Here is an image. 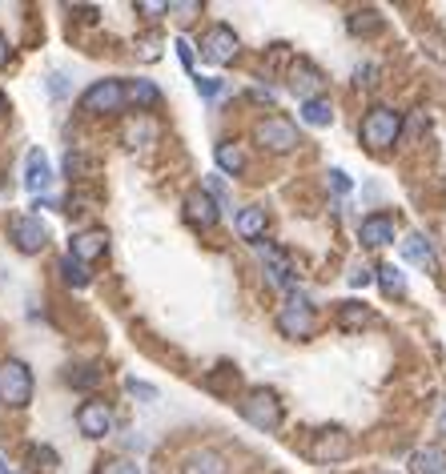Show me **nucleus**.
<instances>
[{
    "instance_id": "c85d7f7f",
    "label": "nucleus",
    "mask_w": 446,
    "mask_h": 474,
    "mask_svg": "<svg viewBox=\"0 0 446 474\" xmlns=\"http://www.w3.org/2000/svg\"><path fill=\"white\" fill-rule=\"evenodd\" d=\"M378 25H382V20H378V12H374V9L354 12V17H350V33H354V36H362V33H378Z\"/></svg>"
},
{
    "instance_id": "79ce46f5",
    "label": "nucleus",
    "mask_w": 446,
    "mask_h": 474,
    "mask_svg": "<svg viewBox=\"0 0 446 474\" xmlns=\"http://www.w3.org/2000/svg\"><path fill=\"white\" fill-rule=\"evenodd\" d=\"M0 474H12V470H9V463H4V458H0Z\"/></svg>"
},
{
    "instance_id": "2eb2a0df",
    "label": "nucleus",
    "mask_w": 446,
    "mask_h": 474,
    "mask_svg": "<svg viewBox=\"0 0 446 474\" xmlns=\"http://www.w3.org/2000/svg\"><path fill=\"white\" fill-rule=\"evenodd\" d=\"M49 185H53V165H49V157H44L41 149H33L25 157V189L41 197Z\"/></svg>"
},
{
    "instance_id": "ea45409f",
    "label": "nucleus",
    "mask_w": 446,
    "mask_h": 474,
    "mask_svg": "<svg viewBox=\"0 0 446 474\" xmlns=\"http://www.w3.org/2000/svg\"><path fill=\"white\" fill-rule=\"evenodd\" d=\"M438 431L446 434V402H442V414H438Z\"/></svg>"
},
{
    "instance_id": "a211bd4d",
    "label": "nucleus",
    "mask_w": 446,
    "mask_h": 474,
    "mask_svg": "<svg viewBox=\"0 0 446 474\" xmlns=\"http://www.w3.org/2000/svg\"><path fill=\"white\" fill-rule=\"evenodd\" d=\"M181 474H226V458H221L218 450H193V455L185 458Z\"/></svg>"
},
{
    "instance_id": "39448f33",
    "label": "nucleus",
    "mask_w": 446,
    "mask_h": 474,
    "mask_svg": "<svg viewBox=\"0 0 446 474\" xmlns=\"http://www.w3.org/2000/svg\"><path fill=\"white\" fill-rule=\"evenodd\" d=\"M278 330L286 338H310L318 330V314L314 306H310V298H302V294H289L286 306L278 310Z\"/></svg>"
},
{
    "instance_id": "1a4fd4ad",
    "label": "nucleus",
    "mask_w": 446,
    "mask_h": 474,
    "mask_svg": "<svg viewBox=\"0 0 446 474\" xmlns=\"http://www.w3.org/2000/svg\"><path fill=\"white\" fill-rule=\"evenodd\" d=\"M202 57L210 65H229L237 57V36H234V28L229 25H213L210 33H205V41H202Z\"/></svg>"
},
{
    "instance_id": "f3484780",
    "label": "nucleus",
    "mask_w": 446,
    "mask_h": 474,
    "mask_svg": "<svg viewBox=\"0 0 446 474\" xmlns=\"http://www.w3.org/2000/svg\"><path fill=\"white\" fill-rule=\"evenodd\" d=\"M411 474H446V450L442 447H422L411 455Z\"/></svg>"
},
{
    "instance_id": "6ab92c4d",
    "label": "nucleus",
    "mask_w": 446,
    "mask_h": 474,
    "mask_svg": "<svg viewBox=\"0 0 446 474\" xmlns=\"http://www.w3.org/2000/svg\"><path fill=\"white\" fill-rule=\"evenodd\" d=\"M403 257L414 265H422V270H434V249H430V241L422 233H411L403 241Z\"/></svg>"
},
{
    "instance_id": "20e7f679",
    "label": "nucleus",
    "mask_w": 446,
    "mask_h": 474,
    "mask_svg": "<svg viewBox=\"0 0 446 474\" xmlns=\"http://www.w3.org/2000/svg\"><path fill=\"white\" fill-rule=\"evenodd\" d=\"M242 418L254 426V431H278L281 426V402L273 390H250L242 398Z\"/></svg>"
},
{
    "instance_id": "f03ea898",
    "label": "nucleus",
    "mask_w": 446,
    "mask_h": 474,
    "mask_svg": "<svg viewBox=\"0 0 446 474\" xmlns=\"http://www.w3.org/2000/svg\"><path fill=\"white\" fill-rule=\"evenodd\" d=\"M125 101H129V88L121 80H93V85L81 93V113L88 117H105V113H121Z\"/></svg>"
},
{
    "instance_id": "9b49d317",
    "label": "nucleus",
    "mask_w": 446,
    "mask_h": 474,
    "mask_svg": "<svg viewBox=\"0 0 446 474\" xmlns=\"http://www.w3.org/2000/svg\"><path fill=\"white\" fill-rule=\"evenodd\" d=\"M254 249H258V257H262L265 273H270L273 290H289V286H294V265H289V257L281 254V249H273V246H262V241H258Z\"/></svg>"
},
{
    "instance_id": "2f4dec72",
    "label": "nucleus",
    "mask_w": 446,
    "mask_h": 474,
    "mask_svg": "<svg viewBox=\"0 0 446 474\" xmlns=\"http://www.w3.org/2000/svg\"><path fill=\"white\" fill-rule=\"evenodd\" d=\"M125 390L133 398H145V402H158V386H149V382H137V378H125Z\"/></svg>"
},
{
    "instance_id": "c9c22d12",
    "label": "nucleus",
    "mask_w": 446,
    "mask_h": 474,
    "mask_svg": "<svg viewBox=\"0 0 446 474\" xmlns=\"http://www.w3.org/2000/svg\"><path fill=\"white\" fill-rule=\"evenodd\" d=\"M370 278H374V273H370L366 265H354V270H350V286H354V290H362V286H370Z\"/></svg>"
},
{
    "instance_id": "393cba45",
    "label": "nucleus",
    "mask_w": 446,
    "mask_h": 474,
    "mask_svg": "<svg viewBox=\"0 0 446 474\" xmlns=\"http://www.w3.org/2000/svg\"><path fill=\"white\" fill-rule=\"evenodd\" d=\"M370 322V310L358 306V302H342L338 306V325L342 330H358V325Z\"/></svg>"
},
{
    "instance_id": "aec40b11",
    "label": "nucleus",
    "mask_w": 446,
    "mask_h": 474,
    "mask_svg": "<svg viewBox=\"0 0 446 474\" xmlns=\"http://www.w3.org/2000/svg\"><path fill=\"white\" fill-rule=\"evenodd\" d=\"M237 233H242L245 241H254V246H258V237H265V210L250 205V210L237 213Z\"/></svg>"
},
{
    "instance_id": "4468645a",
    "label": "nucleus",
    "mask_w": 446,
    "mask_h": 474,
    "mask_svg": "<svg viewBox=\"0 0 446 474\" xmlns=\"http://www.w3.org/2000/svg\"><path fill=\"white\" fill-rule=\"evenodd\" d=\"M322 69L318 65H310V61H297L294 69H289V88L294 93H302V101H314V97H322L318 88H322Z\"/></svg>"
},
{
    "instance_id": "473e14b6",
    "label": "nucleus",
    "mask_w": 446,
    "mask_h": 474,
    "mask_svg": "<svg viewBox=\"0 0 446 474\" xmlns=\"http://www.w3.org/2000/svg\"><path fill=\"white\" fill-rule=\"evenodd\" d=\"M221 88H226V85H221L218 77H197V93H202L205 101H213V97L221 93Z\"/></svg>"
},
{
    "instance_id": "e433bc0d",
    "label": "nucleus",
    "mask_w": 446,
    "mask_h": 474,
    "mask_svg": "<svg viewBox=\"0 0 446 474\" xmlns=\"http://www.w3.org/2000/svg\"><path fill=\"white\" fill-rule=\"evenodd\" d=\"M330 185H334V194H350V177L342 173V169H330Z\"/></svg>"
},
{
    "instance_id": "423d86ee",
    "label": "nucleus",
    "mask_w": 446,
    "mask_h": 474,
    "mask_svg": "<svg viewBox=\"0 0 446 474\" xmlns=\"http://www.w3.org/2000/svg\"><path fill=\"white\" fill-rule=\"evenodd\" d=\"M9 237L20 254H41V249L49 246V229H44V221L36 218V213H17V218L9 221Z\"/></svg>"
},
{
    "instance_id": "58836bf2",
    "label": "nucleus",
    "mask_w": 446,
    "mask_h": 474,
    "mask_svg": "<svg viewBox=\"0 0 446 474\" xmlns=\"http://www.w3.org/2000/svg\"><path fill=\"white\" fill-rule=\"evenodd\" d=\"M9 57H12V44H9V36L0 33V69H4V65H9Z\"/></svg>"
},
{
    "instance_id": "5701e85b",
    "label": "nucleus",
    "mask_w": 446,
    "mask_h": 474,
    "mask_svg": "<svg viewBox=\"0 0 446 474\" xmlns=\"http://www.w3.org/2000/svg\"><path fill=\"white\" fill-rule=\"evenodd\" d=\"M129 101L137 105V113H149V109L161 105V88L149 85V80H133V85H129Z\"/></svg>"
},
{
    "instance_id": "7ed1b4c3",
    "label": "nucleus",
    "mask_w": 446,
    "mask_h": 474,
    "mask_svg": "<svg viewBox=\"0 0 446 474\" xmlns=\"http://www.w3.org/2000/svg\"><path fill=\"white\" fill-rule=\"evenodd\" d=\"M0 402L12 406V410H25L33 402V370L20 358H9L0 366Z\"/></svg>"
},
{
    "instance_id": "cd10ccee",
    "label": "nucleus",
    "mask_w": 446,
    "mask_h": 474,
    "mask_svg": "<svg viewBox=\"0 0 446 474\" xmlns=\"http://www.w3.org/2000/svg\"><path fill=\"white\" fill-rule=\"evenodd\" d=\"M69 386H77V390H93V386H101V370L96 366H77V370H69Z\"/></svg>"
},
{
    "instance_id": "f8f14e48",
    "label": "nucleus",
    "mask_w": 446,
    "mask_h": 474,
    "mask_svg": "<svg viewBox=\"0 0 446 474\" xmlns=\"http://www.w3.org/2000/svg\"><path fill=\"white\" fill-rule=\"evenodd\" d=\"M358 237H362V246H370V249L390 246L394 241V218L390 213H370V218H362Z\"/></svg>"
},
{
    "instance_id": "412c9836",
    "label": "nucleus",
    "mask_w": 446,
    "mask_h": 474,
    "mask_svg": "<svg viewBox=\"0 0 446 474\" xmlns=\"http://www.w3.org/2000/svg\"><path fill=\"white\" fill-rule=\"evenodd\" d=\"M302 121L314 125V129H326L334 121V105L330 97H314V101H302Z\"/></svg>"
},
{
    "instance_id": "c756f323",
    "label": "nucleus",
    "mask_w": 446,
    "mask_h": 474,
    "mask_svg": "<svg viewBox=\"0 0 446 474\" xmlns=\"http://www.w3.org/2000/svg\"><path fill=\"white\" fill-rule=\"evenodd\" d=\"M96 474H141V466L133 458H109V463L96 466Z\"/></svg>"
},
{
    "instance_id": "a19ab883",
    "label": "nucleus",
    "mask_w": 446,
    "mask_h": 474,
    "mask_svg": "<svg viewBox=\"0 0 446 474\" xmlns=\"http://www.w3.org/2000/svg\"><path fill=\"white\" fill-rule=\"evenodd\" d=\"M4 113H9V105H4V93H0V117H4Z\"/></svg>"
},
{
    "instance_id": "4c0bfd02",
    "label": "nucleus",
    "mask_w": 446,
    "mask_h": 474,
    "mask_svg": "<svg viewBox=\"0 0 446 474\" xmlns=\"http://www.w3.org/2000/svg\"><path fill=\"white\" fill-rule=\"evenodd\" d=\"M374 65H358V69H354V85H374Z\"/></svg>"
},
{
    "instance_id": "4be33fe9",
    "label": "nucleus",
    "mask_w": 446,
    "mask_h": 474,
    "mask_svg": "<svg viewBox=\"0 0 446 474\" xmlns=\"http://www.w3.org/2000/svg\"><path fill=\"white\" fill-rule=\"evenodd\" d=\"M378 286H382L386 298H406V278H403V270H398L394 262L378 265Z\"/></svg>"
},
{
    "instance_id": "7c9ffc66",
    "label": "nucleus",
    "mask_w": 446,
    "mask_h": 474,
    "mask_svg": "<svg viewBox=\"0 0 446 474\" xmlns=\"http://www.w3.org/2000/svg\"><path fill=\"white\" fill-rule=\"evenodd\" d=\"M65 173L69 177H88L93 173V161L81 157V153H69V157H65Z\"/></svg>"
},
{
    "instance_id": "bb28decb",
    "label": "nucleus",
    "mask_w": 446,
    "mask_h": 474,
    "mask_svg": "<svg viewBox=\"0 0 446 474\" xmlns=\"http://www.w3.org/2000/svg\"><path fill=\"white\" fill-rule=\"evenodd\" d=\"M61 278L69 281V286H77V290H81V286H88V265L77 262L73 254H65V257H61Z\"/></svg>"
},
{
    "instance_id": "f704fd0d",
    "label": "nucleus",
    "mask_w": 446,
    "mask_h": 474,
    "mask_svg": "<svg viewBox=\"0 0 446 474\" xmlns=\"http://www.w3.org/2000/svg\"><path fill=\"white\" fill-rule=\"evenodd\" d=\"M158 33H149L145 41H141V57H145V61H158Z\"/></svg>"
},
{
    "instance_id": "9d476101",
    "label": "nucleus",
    "mask_w": 446,
    "mask_h": 474,
    "mask_svg": "<svg viewBox=\"0 0 446 474\" xmlns=\"http://www.w3.org/2000/svg\"><path fill=\"white\" fill-rule=\"evenodd\" d=\"M218 218H221V205L213 202L210 189H189V194H185V221H189V226L210 229Z\"/></svg>"
},
{
    "instance_id": "f257e3e1",
    "label": "nucleus",
    "mask_w": 446,
    "mask_h": 474,
    "mask_svg": "<svg viewBox=\"0 0 446 474\" xmlns=\"http://www.w3.org/2000/svg\"><path fill=\"white\" fill-rule=\"evenodd\" d=\"M398 133H403V113H394L390 105H374L366 117H362V125H358L362 145H366V149H374V153L390 149L394 141H398Z\"/></svg>"
},
{
    "instance_id": "72a5a7b5",
    "label": "nucleus",
    "mask_w": 446,
    "mask_h": 474,
    "mask_svg": "<svg viewBox=\"0 0 446 474\" xmlns=\"http://www.w3.org/2000/svg\"><path fill=\"white\" fill-rule=\"evenodd\" d=\"M173 49H177V57H181V65H185V69L193 73V44L185 41V36H177V44H173Z\"/></svg>"
},
{
    "instance_id": "a878e982",
    "label": "nucleus",
    "mask_w": 446,
    "mask_h": 474,
    "mask_svg": "<svg viewBox=\"0 0 446 474\" xmlns=\"http://www.w3.org/2000/svg\"><path fill=\"white\" fill-rule=\"evenodd\" d=\"M153 137H158V129H153L149 117H137V121L125 125V145H129V149H137V141H153Z\"/></svg>"
},
{
    "instance_id": "6e6552de",
    "label": "nucleus",
    "mask_w": 446,
    "mask_h": 474,
    "mask_svg": "<svg viewBox=\"0 0 446 474\" xmlns=\"http://www.w3.org/2000/svg\"><path fill=\"white\" fill-rule=\"evenodd\" d=\"M77 431L85 434V439H105V434L113 431V410H109L105 402L88 398V402L77 410Z\"/></svg>"
},
{
    "instance_id": "0eeeda50",
    "label": "nucleus",
    "mask_w": 446,
    "mask_h": 474,
    "mask_svg": "<svg viewBox=\"0 0 446 474\" xmlns=\"http://www.w3.org/2000/svg\"><path fill=\"white\" fill-rule=\"evenodd\" d=\"M254 137H258V145H262V149H270V153H289V149H297V145H302L297 129L286 121V117H265V121H258Z\"/></svg>"
},
{
    "instance_id": "b1692460",
    "label": "nucleus",
    "mask_w": 446,
    "mask_h": 474,
    "mask_svg": "<svg viewBox=\"0 0 446 474\" xmlns=\"http://www.w3.org/2000/svg\"><path fill=\"white\" fill-rule=\"evenodd\" d=\"M213 161H218V169H221V173H229V177H237L245 169L242 149H237V145H229V141H221L218 149H213Z\"/></svg>"
},
{
    "instance_id": "ddd939ff",
    "label": "nucleus",
    "mask_w": 446,
    "mask_h": 474,
    "mask_svg": "<svg viewBox=\"0 0 446 474\" xmlns=\"http://www.w3.org/2000/svg\"><path fill=\"white\" fill-rule=\"evenodd\" d=\"M350 450H354V442L346 431H322L314 439V450H310V455H314L318 463H338V458H346Z\"/></svg>"
},
{
    "instance_id": "dca6fc26",
    "label": "nucleus",
    "mask_w": 446,
    "mask_h": 474,
    "mask_svg": "<svg viewBox=\"0 0 446 474\" xmlns=\"http://www.w3.org/2000/svg\"><path fill=\"white\" fill-rule=\"evenodd\" d=\"M105 249H109V233H105V229H85V233L73 237V249H69V254L77 257V262L88 265V262H96V257L105 254Z\"/></svg>"
}]
</instances>
